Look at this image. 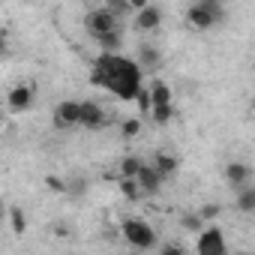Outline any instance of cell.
Here are the masks:
<instances>
[{"label": "cell", "instance_id": "obj_1", "mask_svg": "<svg viewBox=\"0 0 255 255\" xmlns=\"http://www.w3.org/2000/svg\"><path fill=\"white\" fill-rule=\"evenodd\" d=\"M90 84H99L105 90H111L117 99L132 102V96L138 93V87L144 84L141 78V66L129 57H120L117 51H102L93 66H90Z\"/></svg>", "mask_w": 255, "mask_h": 255}, {"label": "cell", "instance_id": "obj_2", "mask_svg": "<svg viewBox=\"0 0 255 255\" xmlns=\"http://www.w3.org/2000/svg\"><path fill=\"white\" fill-rule=\"evenodd\" d=\"M120 234H123V240L129 243L132 249H153V246H156V231H153V225H150L147 219H141V216L123 219Z\"/></svg>", "mask_w": 255, "mask_h": 255}, {"label": "cell", "instance_id": "obj_3", "mask_svg": "<svg viewBox=\"0 0 255 255\" xmlns=\"http://www.w3.org/2000/svg\"><path fill=\"white\" fill-rule=\"evenodd\" d=\"M219 18H222V3H216V0H198L186 12V21L195 30H210Z\"/></svg>", "mask_w": 255, "mask_h": 255}, {"label": "cell", "instance_id": "obj_4", "mask_svg": "<svg viewBox=\"0 0 255 255\" xmlns=\"http://www.w3.org/2000/svg\"><path fill=\"white\" fill-rule=\"evenodd\" d=\"M195 252L198 255H225L228 252V243H225V234L219 225H207L198 231V240H195Z\"/></svg>", "mask_w": 255, "mask_h": 255}, {"label": "cell", "instance_id": "obj_5", "mask_svg": "<svg viewBox=\"0 0 255 255\" xmlns=\"http://www.w3.org/2000/svg\"><path fill=\"white\" fill-rule=\"evenodd\" d=\"M84 27H87L93 36H99V33H105V30H114V27H117V12L108 9V6L90 9L87 18H84Z\"/></svg>", "mask_w": 255, "mask_h": 255}, {"label": "cell", "instance_id": "obj_6", "mask_svg": "<svg viewBox=\"0 0 255 255\" xmlns=\"http://www.w3.org/2000/svg\"><path fill=\"white\" fill-rule=\"evenodd\" d=\"M105 120H108V114H105V108L99 102H90L87 99V102L78 105V126H87V129H102Z\"/></svg>", "mask_w": 255, "mask_h": 255}, {"label": "cell", "instance_id": "obj_7", "mask_svg": "<svg viewBox=\"0 0 255 255\" xmlns=\"http://www.w3.org/2000/svg\"><path fill=\"white\" fill-rule=\"evenodd\" d=\"M30 105H33V87H30V84H15V87L6 93V108H9V111L21 114V111H27Z\"/></svg>", "mask_w": 255, "mask_h": 255}, {"label": "cell", "instance_id": "obj_8", "mask_svg": "<svg viewBox=\"0 0 255 255\" xmlns=\"http://www.w3.org/2000/svg\"><path fill=\"white\" fill-rule=\"evenodd\" d=\"M159 24H162V9H159V6L147 3V6H141V9L135 12V27H138L141 33H153V30H159Z\"/></svg>", "mask_w": 255, "mask_h": 255}, {"label": "cell", "instance_id": "obj_9", "mask_svg": "<svg viewBox=\"0 0 255 255\" xmlns=\"http://www.w3.org/2000/svg\"><path fill=\"white\" fill-rule=\"evenodd\" d=\"M78 105H81V102H75V99H63V102H57V108H54V126H57V129H66V126H78Z\"/></svg>", "mask_w": 255, "mask_h": 255}, {"label": "cell", "instance_id": "obj_10", "mask_svg": "<svg viewBox=\"0 0 255 255\" xmlns=\"http://www.w3.org/2000/svg\"><path fill=\"white\" fill-rule=\"evenodd\" d=\"M135 180H138V186H141V192L144 195H153V192H159V186L165 183V177L150 165V162H144L141 168H138V174H135Z\"/></svg>", "mask_w": 255, "mask_h": 255}, {"label": "cell", "instance_id": "obj_11", "mask_svg": "<svg viewBox=\"0 0 255 255\" xmlns=\"http://www.w3.org/2000/svg\"><path fill=\"white\" fill-rule=\"evenodd\" d=\"M225 180H228L234 189H240V186H246V183L252 180V168H249L246 162H228V165H225Z\"/></svg>", "mask_w": 255, "mask_h": 255}, {"label": "cell", "instance_id": "obj_12", "mask_svg": "<svg viewBox=\"0 0 255 255\" xmlns=\"http://www.w3.org/2000/svg\"><path fill=\"white\" fill-rule=\"evenodd\" d=\"M150 165H153V168H156L165 180H168L171 174H177V165H180V162H177V156H174V153H156Z\"/></svg>", "mask_w": 255, "mask_h": 255}, {"label": "cell", "instance_id": "obj_13", "mask_svg": "<svg viewBox=\"0 0 255 255\" xmlns=\"http://www.w3.org/2000/svg\"><path fill=\"white\" fill-rule=\"evenodd\" d=\"M147 117H150L156 126H165V123L174 117V102H159V105H150Z\"/></svg>", "mask_w": 255, "mask_h": 255}, {"label": "cell", "instance_id": "obj_14", "mask_svg": "<svg viewBox=\"0 0 255 255\" xmlns=\"http://www.w3.org/2000/svg\"><path fill=\"white\" fill-rule=\"evenodd\" d=\"M234 207H237L240 213H252V210H255V186H249V183H246V186H240Z\"/></svg>", "mask_w": 255, "mask_h": 255}, {"label": "cell", "instance_id": "obj_15", "mask_svg": "<svg viewBox=\"0 0 255 255\" xmlns=\"http://www.w3.org/2000/svg\"><path fill=\"white\" fill-rule=\"evenodd\" d=\"M120 195L126 198V201H138V198H144V192H141V186H138V180L135 177H120Z\"/></svg>", "mask_w": 255, "mask_h": 255}, {"label": "cell", "instance_id": "obj_16", "mask_svg": "<svg viewBox=\"0 0 255 255\" xmlns=\"http://www.w3.org/2000/svg\"><path fill=\"white\" fill-rule=\"evenodd\" d=\"M147 93H150V105H159V102H174V99H171V87H168L165 81H159V78L147 87Z\"/></svg>", "mask_w": 255, "mask_h": 255}, {"label": "cell", "instance_id": "obj_17", "mask_svg": "<svg viewBox=\"0 0 255 255\" xmlns=\"http://www.w3.org/2000/svg\"><path fill=\"white\" fill-rule=\"evenodd\" d=\"M159 60H162V57H159V48H153V45H147V42L138 48V60H135L138 66H147V69H153V66H159Z\"/></svg>", "mask_w": 255, "mask_h": 255}, {"label": "cell", "instance_id": "obj_18", "mask_svg": "<svg viewBox=\"0 0 255 255\" xmlns=\"http://www.w3.org/2000/svg\"><path fill=\"white\" fill-rule=\"evenodd\" d=\"M141 165H144V159H141V156H135V153L123 156V159H120V177H135Z\"/></svg>", "mask_w": 255, "mask_h": 255}, {"label": "cell", "instance_id": "obj_19", "mask_svg": "<svg viewBox=\"0 0 255 255\" xmlns=\"http://www.w3.org/2000/svg\"><path fill=\"white\" fill-rule=\"evenodd\" d=\"M96 42H99L102 51H117V48H120V30H117V27H114V30H105V33L96 36Z\"/></svg>", "mask_w": 255, "mask_h": 255}, {"label": "cell", "instance_id": "obj_20", "mask_svg": "<svg viewBox=\"0 0 255 255\" xmlns=\"http://www.w3.org/2000/svg\"><path fill=\"white\" fill-rule=\"evenodd\" d=\"M141 126H144L141 117H126V120L120 123V135H123V138H138V135H141Z\"/></svg>", "mask_w": 255, "mask_h": 255}, {"label": "cell", "instance_id": "obj_21", "mask_svg": "<svg viewBox=\"0 0 255 255\" xmlns=\"http://www.w3.org/2000/svg\"><path fill=\"white\" fill-rule=\"evenodd\" d=\"M9 228L15 234H24L27 231V213L21 207H9Z\"/></svg>", "mask_w": 255, "mask_h": 255}, {"label": "cell", "instance_id": "obj_22", "mask_svg": "<svg viewBox=\"0 0 255 255\" xmlns=\"http://www.w3.org/2000/svg\"><path fill=\"white\" fill-rule=\"evenodd\" d=\"M42 183H45V189H48V192H54V195H66V192H69L66 180H63V177H57V174H45V180H42Z\"/></svg>", "mask_w": 255, "mask_h": 255}, {"label": "cell", "instance_id": "obj_23", "mask_svg": "<svg viewBox=\"0 0 255 255\" xmlns=\"http://www.w3.org/2000/svg\"><path fill=\"white\" fill-rule=\"evenodd\" d=\"M132 102L138 105V114H147V111H150V93H147V87H144V84L138 87V93L132 96Z\"/></svg>", "mask_w": 255, "mask_h": 255}, {"label": "cell", "instance_id": "obj_24", "mask_svg": "<svg viewBox=\"0 0 255 255\" xmlns=\"http://www.w3.org/2000/svg\"><path fill=\"white\" fill-rule=\"evenodd\" d=\"M180 222H183V228H186V231H201V228H204V222H201V216H198V213H186Z\"/></svg>", "mask_w": 255, "mask_h": 255}, {"label": "cell", "instance_id": "obj_25", "mask_svg": "<svg viewBox=\"0 0 255 255\" xmlns=\"http://www.w3.org/2000/svg\"><path fill=\"white\" fill-rule=\"evenodd\" d=\"M222 213V207L219 204H204L201 210H198V216H201V222H210V219H216Z\"/></svg>", "mask_w": 255, "mask_h": 255}, {"label": "cell", "instance_id": "obj_26", "mask_svg": "<svg viewBox=\"0 0 255 255\" xmlns=\"http://www.w3.org/2000/svg\"><path fill=\"white\" fill-rule=\"evenodd\" d=\"M147 3H150V0H123V6H126V9H132V12H138V9L147 6Z\"/></svg>", "mask_w": 255, "mask_h": 255}, {"label": "cell", "instance_id": "obj_27", "mask_svg": "<svg viewBox=\"0 0 255 255\" xmlns=\"http://www.w3.org/2000/svg\"><path fill=\"white\" fill-rule=\"evenodd\" d=\"M105 6H108V9H114V12L126 9V6H123V0H105Z\"/></svg>", "mask_w": 255, "mask_h": 255}, {"label": "cell", "instance_id": "obj_28", "mask_svg": "<svg viewBox=\"0 0 255 255\" xmlns=\"http://www.w3.org/2000/svg\"><path fill=\"white\" fill-rule=\"evenodd\" d=\"M0 222H3V207H0Z\"/></svg>", "mask_w": 255, "mask_h": 255}, {"label": "cell", "instance_id": "obj_29", "mask_svg": "<svg viewBox=\"0 0 255 255\" xmlns=\"http://www.w3.org/2000/svg\"><path fill=\"white\" fill-rule=\"evenodd\" d=\"M216 3H225V0H216Z\"/></svg>", "mask_w": 255, "mask_h": 255}]
</instances>
